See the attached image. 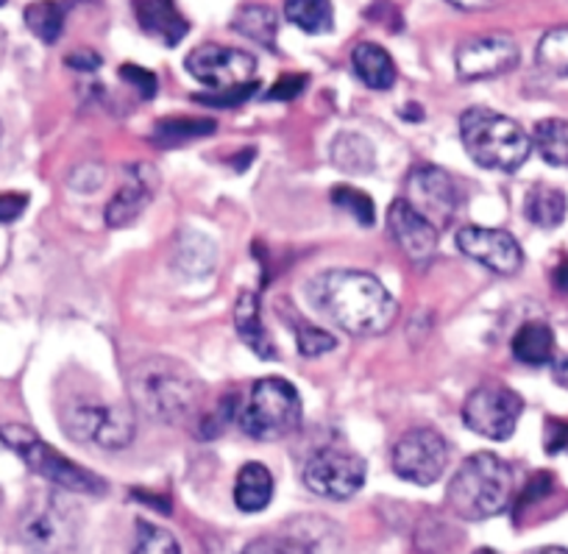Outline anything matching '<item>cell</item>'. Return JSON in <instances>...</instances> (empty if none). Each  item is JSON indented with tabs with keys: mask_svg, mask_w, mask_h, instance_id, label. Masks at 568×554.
I'll list each match as a JSON object with an SVG mask.
<instances>
[{
	"mask_svg": "<svg viewBox=\"0 0 568 554\" xmlns=\"http://www.w3.org/2000/svg\"><path fill=\"white\" fill-rule=\"evenodd\" d=\"M524 402L516 391L505 385L477 387L463 404V421L471 432L488 441H507L516 432Z\"/></svg>",
	"mask_w": 568,
	"mask_h": 554,
	"instance_id": "obj_9",
	"label": "cell"
},
{
	"mask_svg": "<svg viewBox=\"0 0 568 554\" xmlns=\"http://www.w3.org/2000/svg\"><path fill=\"white\" fill-rule=\"evenodd\" d=\"M555 284H557V290L568 293V260L555 271Z\"/></svg>",
	"mask_w": 568,
	"mask_h": 554,
	"instance_id": "obj_42",
	"label": "cell"
},
{
	"mask_svg": "<svg viewBox=\"0 0 568 554\" xmlns=\"http://www.w3.org/2000/svg\"><path fill=\"white\" fill-rule=\"evenodd\" d=\"M568 201L566 193L557 188H546V184H535L527 193L524 201V212H527V221L535 223L540 229H555L566 221Z\"/></svg>",
	"mask_w": 568,
	"mask_h": 554,
	"instance_id": "obj_24",
	"label": "cell"
},
{
	"mask_svg": "<svg viewBox=\"0 0 568 554\" xmlns=\"http://www.w3.org/2000/svg\"><path fill=\"white\" fill-rule=\"evenodd\" d=\"M3 3H7V0H0V7H3Z\"/></svg>",
	"mask_w": 568,
	"mask_h": 554,
	"instance_id": "obj_45",
	"label": "cell"
},
{
	"mask_svg": "<svg viewBox=\"0 0 568 554\" xmlns=\"http://www.w3.org/2000/svg\"><path fill=\"white\" fill-rule=\"evenodd\" d=\"M184 68L195 81L206 84L210 90H226V87L248 84L254 79L256 59L251 53L240 51V48L206 42V46H199L184 59Z\"/></svg>",
	"mask_w": 568,
	"mask_h": 554,
	"instance_id": "obj_12",
	"label": "cell"
},
{
	"mask_svg": "<svg viewBox=\"0 0 568 554\" xmlns=\"http://www.w3.org/2000/svg\"><path fill=\"white\" fill-rule=\"evenodd\" d=\"M215 245H212V240L206 238V234H184L182 243H179V254H176V265L182 268V271L193 273V276H204V273L212 271V265H215Z\"/></svg>",
	"mask_w": 568,
	"mask_h": 554,
	"instance_id": "obj_30",
	"label": "cell"
},
{
	"mask_svg": "<svg viewBox=\"0 0 568 554\" xmlns=\"http://www.w3.org/2000/svg\"><path fill=\"white\" fill-rule=\"evenodd\" d=\"M304 485L315 493V496L335 498V502H346V498L357 496L365 485V460L343 449H321L318 454L307 460L304 465Z\"/></svg>",
	"mask_w": 568,
	"mask_h": 554,
	"instance_id": "obj_10",
	"label": "cell"
},
{
	"mask_svg": "<svg viewBox=\"0 0 568 554\" xmlns=\"http://www.w3.org/2000/svg\"><path fill=\"white\" fill-rule=\"evenodd\" d=\"M75 532H79V524H75L73 507H68V502L59 496L42 498L20 524L23 541L40 552H68L75 543Z\"/></svg>",
	"mask_w": 568,
	"mask_h": 554,
	"instance_id": "obj_13",
	"label": "cell"
},
{
	"mask_svg": "<svg viewBox=\"0 0 568 554\" xmlns=\"http://www.w3.org/2000/svg\"><path fill=\"white\" fill-rule=\"evenodd\" d=\"M304 87H307V79H304V75H282V79L276 81V87L267 92V98H271V101H293Z\"/></svg>",
	"mask_w": 568,
	"mask_h": 554,
	"instance_id": "obj_37",
	"label": "cell"
},
{
	"mask_svg": "<svg viewBox=\"0 0 568 554\" xmlns=\"http://www.w3.org/2000/svg\"><path fill=\"white\" fill-rule=\"evenodd\" d=\"M518 64V46L510 34L471 37L457 48V75L463 81H485L510 73Z\"/></svg>",
	"mask_w": 568,
	"mask_h": 554,
	"instance_id": "obj_14",
	"label": "cell"
},
{
	"mask_svg": "<svg viewBox=\"0 0 568 554\" xmlns=\"http://www.w3.org/2000/svg\"><path fill=\"white\" fill-rule=\"evenodd\" d=\"M457 249L468 256V260L479 262L488 271L499 273V276H513L521 271L524 251L518 240L510 232L501 229H485V226H466L457 234Z\"/></svg>",
	"mask_w": 568,
	"mask_h": 554,
	"instance_id": "obj_15",
	"label": "cell"
},
{
	"mask_svg": "<svg viewBox=\"0 0 568 554\" xmlns=\"http://www.w3.org/2000/svg\"><path fill=\"white\" fill-rule=\"evenodd\" d=\"M156 190H160V173H156L154 164L136 162L131 168H125L123 188L114 193L106 212H103L106 226L123 229L129 223H134L145 212V207L156 199Z\"/></svg>",
	"mask_w": 568,
	"mask_h": 554,
	"instance_id": "obj_16",
	"label": "cell"
},
{
	"mask_svg": "<svg viewBox=\"0 0 568 554\" xmlns=\"http://www.w3.org/2000/svg\"><path fill=\"white\" fill-rule=\"evenodd\" d=\"M284 18L304 34H329L335 29L332 0H284Z\"/></svg>",
	"mask_w": 568,
	"mask_h": 554,
	"instance_id": "obj_25",
	"label": "cell"
},
{
	"mask_svg": "<svg viewBox=\"0 0 568 554\" xmlns=\"http://www.w3.org/2000/svg\"><path fill=\"white\" fill-rule=\"evenodd\" d=\"M332 201H335V207H341V210L352 212L363 226H371V223H374V201H371L365 193H359V190L335 188Z\"/></svg>",
	"mask_w": 568,
	"mask_h": 554,
	"instance_id": "obj_33",
	"label": "cell"
},
{
	"mask_svg": "<svg viewBox=\"0 0 568 554\" xmlns=\"http://www.w3.org/2000/svg\"><path fill=\"white\" fill-rule=\"evenodd\" d=\"M234 326H237L240 340L262 360H276V345L267 334L265 323L260 315V299L254 293H243L234 306Z\"/></svg>",
	"mask_w": 568,
	"mask_h": 554,
	"instance_id": "obj_19",
	"label": "cell"
},
{
	"mask_svg": "<svg viewBox=\"0 0 568 554\" xmlns=\"http://www.w3.org/2000/svg\"><path fill=\"white\" fill-rule=\"evenodd\" d=\"M321 315L354 338H376L396 323L398 304L385 284L365 271H326L307 284Z\"/></svg>",
	"mask_w": 568,
	"mask_h": 554,
	"instance_id": "obj_1",
	"label": "cell"
},
{
	"mask_svg": "<svg viewBox=\"0 0 568 554\" xmlns=\"http://www.w3.org/2000/svg\"><path fill=\"white\" fill-rule=\"evenodd\" d=\"M332 162L337 170L352 175H365L376 168V151L371 145V140H365L363 134H352V131H343L337 134V140L332 142Z\"/></svg>",
	"mask_w": 568,
	"mask_h": 554,
	"instance_id": "obj_23",
	"label": "cell"
},
{
	"mask_svg": "<svg viewBox=\"0 0 568 554\" xmlns=\"http://www.w3.org/2000/svg\"><path fill=\"white\" fill-rule=\"evenodd\" d=\"M546 452L568 454V421H549L546 424Z\"/></svg>",
	"mask_w": 568,
	"mask_h": 554,
	"instance_id": "obj_39",
	"label": "cell"
},
{
	"mask_svg": "<svg viewBox=\"0 0 568 554\" xmlns=\"http://www.w3.org/2000/svg\"><path fill=\"white\" fill-rule=\"evenodd\" d=\"M555 380H557V385H562L568 391V356L562 362H557V367H555Z\"/></svg>",
	"mask_w": 568,
	"mask_h": 554,
	"instance_id": "obj_43",
	"label": "cell"
},
{
	"mask_svg": "<svg viewBox=\"0 0 568 554\" xmlns=\"http://www.w3.org/2000/svg\"><path fill=\"white\" fill-rule=\"evenodd\" d=\"M446 3H452V7L460 9V12H485V9L499 7L505 0H446Z\"/></svg>",
	"mask_w": 568,
	"mask_h": 554,
	"instance_id": "obj_41",
	"label": "cell"
},
{
	"mask_svg": "<svg viewBox=\"0 0 568 554\" xmlns=\"http://www.w3.org/2000/svg\"><path fill=\"white\" fill-rule=\"evenodd\" d=\"M302 396L296 387L278 376H267L254 382L234 419L251 441H282L302 426Z\"/></svg>",
	"mask_w": 568,
	"mask_h": 554,
	"instance_id": "obj_5",
	"label": "cell"
},
{
	"mask_svg": "<svg viewBox=\"0 0 568 554\" xmlns=\"http://www.w3.org/2000/svg\"><path fill=\"white\" fill-rule=\"evenodd\" d=\"M68 64L75 70H98L101 68V59H98V53L92 51H79V53H70Z\"/></svg>",
	"mask_w": 568,
	"mask_h": 554,
	"instance_id": "obj_40",
	"label": "cell"
},
{
	"mask_svg": "<svg viewBox=\"0 0 568 554\" xmlns=\"http://www.w3.org/2000/svg\"><path fill=\"white\" fill-rule=\"evenodd\" d=\"M387 229L398 249L413 262H426L438 251V226L426 221L407 199H396L387 210Z\"/></svg>",
	"mask_w": 568,
	"mask_h": 554,
	"instance_id": "obj_17",
	"label": "cell"
},
{
	"mask_svg": "<svg viewBox=\"0 0 568 554\" xmlns=\"http://www.w3.org/2000/svg\"><path fill=\"white\" fill-rule=\"evenodd\" d=\"M404 199L433 223V226L446 229L455 221L457 210H460L463 199L457 190L455 179L440 168H415L407 179V195Z\"/></svg>",
	"mask_w": 568,
	"mask_h": 554,
	"instance_id": "obj_11",
	"label": "cell"
},
{
	"mask_svg": "<svg viewBox=\"0 0 568 554\" xmlns=\"http://www.w3.org/2000/svg\"><path fill=\"white\" fill-rule=\"evenodd\" d=\"M215 129L217 123H212V120H160L154 134H151V140L160 148H179L190 140H199V137L215 134Z\"/></svg>",
	"mask_w": 568,
	"mask_h": 554,
	"instance_id": "obj_29",
	"label": "cell"
},
{
	"mask_svg": "<svg viewBox=\"0 0 568 554\" xmlns=\"http://www.w3.org/2000/svg\"><path fill=\"white\" fill-rule=\"evenodd\" d=\"M513 354L524 365H549L555 360V332L546 323H524L513 338Z\"/></svg>",
	"mask_w": 568,
	"mask_h": 554,
	"instance_id": "obj_22",
	"label": "cell"
},
{
	"mask_svg": "<svg viewBox=\"0 0 568 554\" xmlns=\"http://www.w3.org/2000/svg\"><path fill=\"white\" fill-rule=\"evenodd\" d=\"M352 68L354 75L371 90H390L396 84V64H393L390 53L376 42H363L354 48Z\"/></svg>",
	"mask_w": 568,
	"mask_h": 554,
	"instance_id": "obj_20",
	"label": "cell"
},
{
	"mask_svg": "<svg viewBox=\"0 0 568 554\" xmlns=\"http://www.w3.org/2000/svg\"><path fill=\"white\" fill-rule=\"evenodd\" d=\"M120 79H123L125 84L136 87L142 101H149V98L156 95V75L151 73V70L136 68V64H123V68H120Z\"/></svg>",
	"mask_w": 568,
	"mask_h": 554,
	"instance_id": "obj_36",
	"label": "cell"
},
{
	"mask_svg": "<svg viewBox=\"0 0 568 554\" xmlns=\"http://www.w3.org/2000/svg\"><path fill=\"white\" fill-rule=\"evenodd\" d=\"M460 137L468 157L479 168L513 173L521 168L532 151V140L516 120L488 107H471L460 118Z\"/></svg>",
	"mask_w": 568,
	"mask_h": 554,
	"instance_id": "obj_3",
	"label": "cell"
},
{
	"mask_svg": "<svg viewBox=\"0 0 568 554\" xmlns=\"http://www.w3.org/2000/svg\"><path fill=\"white\" fill-rule=\"evenodd\" d=\"M256 92V81H248V84H237V87H226V90H215L206 92V95H195V103H204V107H217V109H232L240 107V103L248 101L251 95Z\"/></svg>",
	"mask_w": 568,
	"mask_h": 554,
	"instance_id": "obj_35",
	"label": "cell"
},
{
	"mask_svg": "<svg viewBox=\"0 0 568 554\" xmlns=\"http://www.w3.org/2000/svg\"><path fill=\"white\" fill-rule=\"evenodd\" d=\"M296 343H298V354L302 356H321V354H326V351L335 349L337 340L332 338L326 329L302 323V326L296 329Z\"/></svg>",
	"mask_w": 568,
	"mask_h": 554,
	"instance_id": "obj_34",
	"label": "cell"
},
{
	"mask_svg": "<svg viewBox=\"0 0 568 554\" xmlns=\"http://www.w3.org/2000/svg\"><path fill=\"white\" fill-rule=\"evenodd\" d=\"M0 441H3V446L12 449V452L18 454V457L23 460L34 474H40L42 480L53 482V485H59L62 491L90 493V496H101V493H106V482H103L101 476L81 469V465H75L73 460H68L64 454H59L57 449L48 446L37 432L29 430V426H20V424L3 426V430H0Z\"/></svg>",
	"mask_w": 568,
	"mask_h": 554,
	"instance_id": "obj_6",
	"label": "cell"
},
{
	"mask_svg": "<svg viewBox=\"0 0 568 554\" xmlns=\"http://www.w3.org/2000/svg\"><path fill=\"white\" fill-rule=\"evenodd\" d=\"M390 465L398 480L429 487L444 476L446 465H449V443L429 426L409 430L393 446Z\"/></svg>",
	"mask_w": 568,
	"mask_h": 554,
	"instance_id": "obj_8",
	"label": "cell"
},
{
	"mask_svg": "<svg viewBox=\"0 0 568 554\" xmlns=\"http://www.w3.org/2000/svg\"><path fill=\"white\" fill-rule=\"evenodd\" d=\"M232 29L240 31L243 37H248L256 46L276 48L278 14L273 12L271 7H262V3H248V7H243L234 14Z\"/></svg>",
	"mask_w": 568,
	"mask_h": 554,
	"instance_id": "obj_26",
	"label": "cell"
},
{
	"mask_svg": "<svg viewBox=\"0 0 568 554\" xmlns=\"http://www.w3.org/2000/svg\"><path fill=\"white\" fill-rule=\"evenodd\" d=\"M131 552L145 554V552H165V554H176L182 552L179 548V541L171 535L168 530L154 524H145V521H136V541Z\"/></svg>",
	"mask_w": 568,
	"mask_h": 554,
	"instance_id": "obj_32",
	"label": "cell"
},
{
	"mask_svg": "<svg viewBox=\"0 0 568 554\" xmlns=\"http://www.w3.org/2000/svg\"><path fill=\"white\" fill-rule=\"evenodd\" d=\"M129 396L142 415L179 426L199 413L201 382L171 356H149L129 371Z\"/></svg>",
	"mask_w": 568,
	"mask_h": 554,
	"instance_id": "obj_2",
	"label": "cell"
},
{
	"mask_svg": "<svg viewBox=\"0 0 568 554\" xmlns=\"http://www.w3.org/2000/svg\"><path fill=\"white\" fill-rule=\"evenodd\" d=\"M29 207V195L23 193H0V223H12L23 215Z\"/></svg>",
	"mask_w": 568,
	"mask_h": 554,
	"instance_id": "obj_38",
	"label": "cell"
},
{
	"mask_svg": "<svg viewBox=\"0 0 568 554\" xmlns=\"http://www.w3.org/2000/svg\"><path fill=\"white\" fill-rule=\"evenodd\" d=\"M140 29L149 37H156L165 46H179L187 37L190 23L182 18L173 0H131Z\"/></svg>",
	"mask_w": 568,
	"mask_h": 554,
	"instance_id": "obj_18",
	"label": "cell"
},
{
	"mask_svg": "<svg viewBox=\"0 0 568 554\" xmlns=\"http://www.w3.org/2000/svg\"><path fill=\"white\" fill-rule=\"evenodd\" d=\"M273 498V476L262 463L243 465L234 485V504L243 513H262Z\"/></svg>",
	"mask_w": 568,
	"mask_h": 554,
	"instance_id": "obj_21",
	"label": "cell"
},
{
	"mask_svg": "<svg viewBox=\"0 0 568 554\" xmlns=\"http://www.w3.org/2000/svg\"><path fill=\"white\" fill-rule=\"evenodd\" d=\"M532 148L544 157V162L568 168V120H540L532 131Z\"/></svg>",
	"mask_w": 568,
	"mask_h": 554,
	"instance_id": "obj_28",
	"label": "cell"
},
{
	"mask_svg": "<svg viewBox=\"0 0 568 554\" xmlns=\"http://www.w3.org/2000/svg\"><path fill=\"white\" fill-rule=\"evenodd\" d=\"M26 26L37 40L45 46L59 42L64 31V20H68V3L64 0H34L31 7H26Z\"/></svg>",
	"mask_w": 568,
	"mask_h": 554,
	"instance_id": "obj_27",
	"label": "cell"
},
{
	"mask_svg": "<svg viewBox=\"0 0 568 554\" xmlns=\"http://www.w3.org/2000/svg\"><path fill=\"white\" fill-rule=\"evenodd\" d=\"M538 64L555 75H568V26L551 29L540 37Z\"/></svg>",
	"mask_w": 568,
	"mask_h": 554,
	"instance_id": "obj_31",
	"label": "cell"
},
{
	"mask_svg": "<svg viewBox=\"0 0 568 554\" xmlns=\"http://www.w3.org/2000/svg\"><path fill=\"white\" fill-rule=\"evenodd\" d=\"M513 493V471L501 457L488 452L471 454L457 469L446 502L460 518L485 521L505 513Z\"/></svg>",
	"mask_w": 568,
	"mask_h": 554,
	"instance_id": "obj_4",
	"label": "cell"
},
{
	"mask_svg": "<svg viewBox=\"0 0 568 554\" xmlns=\"http://www.w3.org/2000/svg\"><path fill=\"white\" fill-rule=\"evenodd\" d=\"M62 430L73 441L118 452V449L131 446L136 424L131 410L123 404L101 402V399H75L64 407Z\"/></svg>",
	"mask_w": 568,
	"mask_h": 554,
	"instance_id": "obj_7",
	"label": "cell"
},
{
	"mask_svg": "<svg viewBox=\"0 0 568 554\" xmlns=\"http://www.w3.org/2000/svg\"><path fill=\"white\" fill-rule=\"evenodd\" d=\"M0 504H3V491H0Z\"/></svg>",
	"mask_w": 568,
	"mask_h": 554,
	"instance_id": "obj_44",
	"label": "cell"
}]
</instances>
